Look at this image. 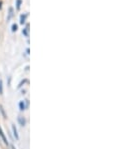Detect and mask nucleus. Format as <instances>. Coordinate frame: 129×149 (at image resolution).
Masks as SVG:
<instances>
[{
    "label": "nucleus",
    "instance_id": "nucleus-11",
    "mask_svg": "<svg viewBox=\"0 0 129 149\" xmlns=\"http://www.w3.org/2000/svg\"><path fill=\"white\" fill-rule=\"evenodd\" d=\"M2 3H3V2H2V1H1V0H0V9H1V8H2Z\"/></svg>",
    "mask_w": 129,
    "mask_h": 149
},
{
    "label": "nucleus",
    "instance_id": "nucleus-5",
    "mask_svg": "<svg viewBox=\"0 0 129 149\" xmlns=\"http://www.w3.org/2000/svg\"><path fill=\"white\" fill-rule=\"evenodd\" d=\"M18 122L20 123L21 126H25V122H26V121H25V119L23 118L22 116H20V117H18Z\"/></svg>",
    "mask_w": 129,
    "mask_h": 149
},
{
    "label": "nucleus",
    "instance_id": "nucleus-6",
    "mask_svg": "<svg viewBox=\"0 0 129 149\" xmlns=\"http://www.w3.org/2000/svg\"><path fill=\"white\" fill-rule=\"evenodd\" d=\"M19 108L20 110H25V108H26V106H25V101H23V100H21V101L19 102Z\"/></svg>",
    "mask_w": 129,
    "mask_h": 149
},
{
    "label": "nucleus",
    "instance_id": "nucleus-1",
    "mask_svg": "<svg viewBox=\"0 0 129 149\" xmlns=\"http://www.w3.org/2000/svg\"><path fill=\"white\" fill-rule=\"evenodd\" d=\"M0 138L3 140V142L6 144V145H8V140H7V138H6L5 134H4V132H3V130H2L1 127H0Z\"/></svg>",
    "mask_w": 129,
    "mask_h": 149
},
{
    "label": "nucleus",
    "instance_id": "nucleus-9",
    "mask_svg": "<svg viewBox=\"0 0 129 149\" xmlns=\"http://www.w3.org/2000/svg\"><path fill=\"white\" fill-rule=\"evenodd\" d=\"M21 3H22L21 0H16V8H17V10H19V9H20V6H21Z\"/></svg>",
    "mask_w": 129,
    "mask_h": 149
},
{
    "label": "nucleus",
    "instance_id": "nucleus-4",
    "mask_svg": "<svg viewBox=\"0 0 129 149\" xmlns=\"http://www.w3.org/2000/svg\"><path fill=\"white\" fill-rule=\"evenodd\" d=\"M26 17H27V14H21V15H20V23L24 24L25 20H26Z\"/></svg>",
    "mask_w": 129,
    "mask_h": 149
},
{
    "label": "nucleus",
    "instance_id": "nucleus-10",
    "mask_svg": "<svg viewBox=\"0 0 129 149\" xmlns=\"http://www.w3.org/2000/svg\"><path fill=\"white\" fill-rule=\"evenodd\" d=\"M11 28H12V29H11V30H12L13 32L17 31V25H16V24H13V25H12V27H11Z\"/></svg>",
    "mask_w": 129,
    "mask_h": 149
},
{
    "label": "nucleus",
    "instance_id": "nucleus-2",
    "mask_svg": "<svg viewBox=\"0 0 129 149\" xmlns=\"http://www.w3.org/2000/svg\"><path fill=\"white\" fill-rule=\"evenodd\" d=\"M22 33H23V35H24L25 37H28V36H29V24H27L26 27L23 29Z\"/></svg>",
    "mask_w": 129,
    "mask_h": 149
},
{
    "label": "nucleus",
    "instance_id": "nucleus-8",
    "mask_svg": "<svg viewBox=\"0 0 129 149\" xmlns=\"http://www.w3.org/2000/svg\"><path fill=\"white\" fill-rule=\"evenodd\" d=\"M3 94V82H2V79L0 78V95Z\"/></svg>",
    "mask_w": 129,
    "mask_h": 149
},
{
    "label": "nucleus",
    "instance_id": "nucleus-3",
    "mask_svg": "<svg viewBox=\"0 0 129 149\" xmlns=\"http://www.w3.org/2000/svg\"><path fill=\"white\" fill-rule=\"evenodd\" d=\"M12 131H13V135H14V137L18 140V139H19V135H18V133H17V129H16L14 124L12 125Z\"/></svg>",
    "mask_w": 129,
    "mask_h": 149
},
{
    "label": "nucleus",
    "instance_id": "nucleus-7",
    "mask_svg": "<svg viewBox=\"0 0 129 149\" xmlns=\"http://www.w3.org/2000/svg\"><path fill=\"white\" fill-rule=\"evenodd\" d=\"M12 15H13V8H12V7H10V8H9V14H8V16H7V21H9V20L11 19Z\"/></svg>",
    "mask_w": 129,
    "mask_h": 149
}]
</instances>
